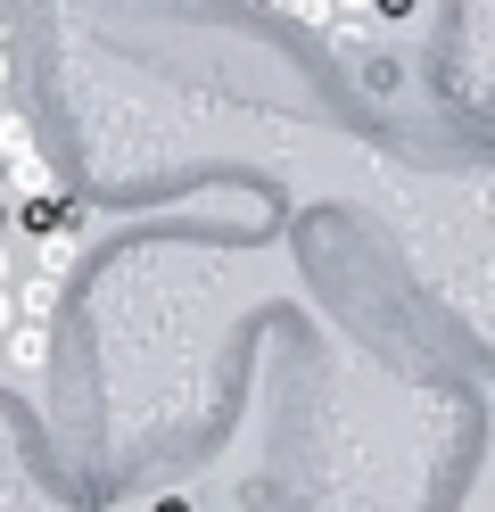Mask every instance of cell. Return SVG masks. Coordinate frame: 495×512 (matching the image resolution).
Masks as SVG:
<instances>
[{
    "mask_svg": "<svg viewBox=\"0 0 495 512\" xmlns=\"http://www.w3.org/2000/svg\"><path fill=\"white\" fill-rule=\"evenodd\" d=\"M17 232H25V240H50V232H75V207L58 199V182H50V190H25V199H17Z\"/></svg>",
    "mask_w": 495,
    "mask_h": 512,
    "instance_id": "1",
    "label": "cell"
},
{
    "mask_svg": "<svg viewBox=\"0 0 495 512\" xmlns=\"http://www.w3.org/2000/svg\"><path fill=\"white\" fill-rule=\"evenodd\" d=\"M0 347H9L17 372H50V314H17V323L0 331Z\"/></svg>",
    "mask_w": 495,
    "mask_h": 512,
    "instance_id": "2",
    "label": "cell"
},
{
    "mask_svg": "<svg viewBox=\"0 0 495 512\" xmlns=\"http://www.w3.org/2000/svg\"><path fill=\"white\" fill-rule=\"evenodd\" d=\"M17 306H25V314H58V273L33 265V273L17 281Z\"/></svg>",
    "mask_w": 495,
    "mask_h": 512,
    "instance_id": "3",
    "label": "cell"
},
{
    "mask_svg": "<svg viewBox=\"0 0 495 512\" xmlns=\"http://www.w3.org/2000/svg\"><path fill=\"white\" fill-rule=\"evenodd\" d=\"M372 17L380 25H405V17H421V0H372Z\"/></svg>",
    "mask_w": 495,
    "mask_h": 512,
    "instance_id": "4",
    "label": "cell"
},
{
    "mask_svg": "<svg viewBox=\"0 0 495 512\" xmlns=\"http://www.w3.org/2000/svg\"><path fill=\"white\" fill-rule=\"evenodd\" d=\"M0 281H17V256H9V240H0Z\"/></svg>",
    "mask_w": 495,
    "mask_h": 512,
    "instance_id": "5",
    "label": "cell"
},
{
    "mask_svg": "<svg viewBox=\"0 0 495 512\" xmlns=\"http://www.w3.org/2000/svg\"><path fill=\"white\" fill-rule=\"evenodd\" d=\"M149 512H190V504H182V496H157V504H149Z\"/></svg>",
    "mask_w": 495,
    "mask_h": 512,
    "instance_id": "6",
    "label": "cell"
},
{
    "mask_svg": "<svg viewBox=\"0 0 495 512\" xmlns=\"http://www.w3.org/2000/svg\"><path fill=\"white\" fill-rule=\"evenodd\" d=\"M0 190H17V174H9V157H0Z\"/></svg>",
    "mask_w": 495,
    "mask_h": 512,
    "instance_id": "7",
    "label": "cell"
},
{
    "mask_svg": "<svg viewBox=\"0 0 495 512\" xmlns=\"http://www.w3.org/2000/svg\"><path fill=\"white\" fill-rule=\"evenodd\" d=\"M339 9H363V17H372V0H339Z\"/></svg>",
    "mask_w": 495,
    "mask_h": 512,
    "instance_id": "8",
    "label": "cell"
},
{
    "mask_svg": "<svg viewBox=\"0 0 495 512\" xmlns=\"http://www.w3.org/2000/svg\"><path fill=\"white\" fill-rule=\"evenodd\" d=\"M264 9H281V17H289V0H264Z\"/></svg>",
    "mask_w": 495,
    "mask_h": 512,
    "instance_id": "9",
    "label": "cell"
}]
</instances>
